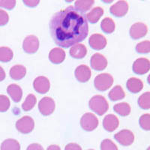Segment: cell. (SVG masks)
Masks as SVG:
<instances>
[{
	"label": "cell",
	"instance_id": "obj_21",
	"mask_svg": "<svg viewBox=\"0 0 150 150\" xmlns=\"http://www.w3.org/2000/svg\"><path fill=\"white\" fill-rule=\"evenodd\" d=\"M69 53L73 58L80 59L85 57L87 53V49L84 45H75L71 48Z\"/></svg>",
	"mask_w": 150,
	"mask_h": 150
},
{
	"label": "cell",
	"instance_id": "obj_28",
	"mask_svg": "<svg viewBox=\"0 0 150 150\" xmlns=\"http://www.w3.org/2000/svg\"><path fill=\"white\" fill-rule=\"evenodd\" d=\"M14 53L8 47H0V62H8L13 59Z\"/></svg>",
	"mask_w": 150,
	"mask_h": 150
},
{
	"label": "cell",
	"instance_id": "obj_17",
	"mask_svg": "<svg viewBox=\"0 0 150 150\" xmlns=\"http://www.w3.org/2000/svg\"><path fill=\"white\" fill-rule=\"evenodd\" d=\"M65 52L62 48L55 47L49 53V59L53 64H60L65 60Z\"/></svg>",
	"mask_w": 150,
	"mask_h": 150
},
{
	"label": "cell",
	"instance_id": "obj_15",
	"mask_svg": "<svg viewBox=\"0 0 150 150\" xmlns=\"http://www.w3.org/2000/svg\"><path fill=\"white\" fill-rule=\"evenodd\" d=\"M75 77L80 83H86L91 78V70L86 65H79L74 71Z\"/></svg>",
	"mask_w": 150,
	"mask_h": 150
},
{
	"label": "cell",
	"instance_id": "obj_40",
	"mask_svg": "<svg viewBox=\"0 0 150 150\" xmlns=\"http://www.w3.org/2000/svg\"><path fill=\"white\" fill-rule=\"evenodd\" d=\"M5 72L3 68L0 66V81L5 80Z\"/></svg>",
	"mask_w": 150,
	"mask_h": 150
},
{
	"label": "cell",
	"instance_id": "obj_32",
	"mask_svg": "<svg viewBox=\"0 0 150 150\" xmlns=\"http://www.w3.org/2000/svg\"><path fill=\"white\" fill-rule=\"evenodd\" d=\"M139 124L142 129L145 131H150V114L145 113L142 115L139 120Z\"/></svg>",
	"mask_w": 150,
	"mask_h": 150
},
{
	"label": "cell",
	"instance_id": "obj_34",
	"mask_svg": "<svg viewBox=\"0 0 150 150\" xmlns=\"http://www.w3.org/2000/svg\"><path fill=\"white\" fill-rule=\"evenodd\" d=\"M101 150H118V147L111 140L105 139L101 143Z\"/></svg>",
	"mask_w": 150,
	"mask_h": 150
},
{
	"label": "cell",
	"instance_id": "obj_9",
	"mask_svg": "<svg viewBox=\"0 0 150 150\" xmlns=\"http://www.w3.org/2000/svg\"><path fill=\"white\" fill-rule=\"evenodd\" d=\"M39 48V40L35 35L26 37L23 43V49L27 53H35Z\"/></svg>",
	"mask_w": 150,
	"mask_h": 150
},
{
	"label": "cell",
	"instance_id": "obj_39",
	"mask_svg": "<svg viewBox=\"0 0 150 150\" xmlns=\"http://www.w3.org/2000/svg\"><path fill=\"white\" fill-rule=\"evenodd\" d=\"M26 150H45L42 146L38 143H32L27 147Z\"/></svg>",
	"mask_w": 150,
	"mask_h": 150
},
{
	"label": "cell",
	"instance_id": "obj_26",
	"mask_svg": "<svg viewBox=\"0 0 150 150\" xmlns=\"http://www.w3.org/2000/svg\"><path fill=\"white\" fill-rule=\"evenodd\" d=\"M1 150H21V145L14 139H7L1 144Z\"/></svg>",
	"mask_w": 150,
	"mask_h": 150
},
{
	"label": "cell",
	"instance_id": "obj_11",
	"mask_svg": "<svg viewBox=\"0 0 150 150\" xmlns=\"http://www.w3.org/2000/svg\"><path fill=\"white\" fill-rule=\"evenodd\" d=\"M128 4L126 1H118L117 2L112 5L110 8V11L115 17H124L128 11Z\"/></svg>",
	"mask_w": 150,
	"mask_h": 150
},
{
	"label": "cell",
	"instance_id": "obj_1",
	"mask_svg": "<svg viewBox=\"0 0 150 150\" xmlns=\"http://www.w3.org/2000/svg\"><path fill=\"white\" fill-rule=\"evenodd\" d=\"M52 38L59 46L68 48L83 41L89 33L86 16L73 6L54 14L50 21Z\"/></svg>",
	"mask_w": 150,
	"mask_h": 150
},
{
	"label": "cell",
	"instance_id": "obj_23",
	"mask_svg": "<svg viewBox=\"0 0 150 150\" xmlns=\"http://www.w3.org/2000/svg\"><path fill=\"white\" fill-rule=\"evenodd\" d=\"M108 97L111 101H116L122 100L125 97V93L121 86H116L113 87L108 94Z\"/></svg>",
	"mask_w": 150,
	"mask_h": 150
},
{
	"label": "cell",
	"instance_id": "obj_35",
	"mask_svg": "<svg viewBox=\"0 0 150 150\" xmlns=\"http://www.w3.org/2000/svg\"><path fill=\"white\" fill-rule=\"evenodd\" d=\"M16 1L14 0H2L0 1V8H6L8 10H12L15 7Z\"/></svg>",
	"mask_w": 150,
	"mask_h": 150
},
{
	"label": "cell",
	"instance_id": "obj_30",
	"mask_svg": "<svg viewBox=\"0 0 150 150\" xmlns=\"http://www.w3.org/2000/svg\"><path fill=\"white\" fill-rule=\"evenodd\" d=\"M138 105L141 109L149 110L150 109V92H146L142 94L139 97Z\"/></svg>",
	"mask_w": 150,
	"mask_h": 150
},
{
	"label": "cell",
	"instance_id": "obj_5",
	"mask_svg": "<svg viewBox=\"0 0 150 150\" xmlns=\"http://www.w3.org/2000/svg\"><path fill=\"white\" fill-rule=\"evenodd\" d=\"M35 127V122L30 116H25L17 120L16 122V128L17 131L22 134H29L33 131Z\"/></svg>",
	"mask_w": 150,
	"mask_h": 150
},
{
	"label": "cell",
	"instance_id": "obj_20",
	"mask_svg": "<svg viewBox=\"0 0 150 150\" xmlns=\"http://www.w3.org/2000/svg\"><path fill=\"white\" fill-rule=\"evenodd\" d=\"M10 77L14 80H20L25 77L26 68L21 65H16L10 69Z\"/></svg>",
	"mask_w": 150,
	"mask_h": 150
},
{
	"label": "cell",
	"instance_id": "obj_10",
	"mask_svg": "<svg viewBox=\"0 0 150 150\" xmlns=\"http://www.w3.org/2000/svg\"><path fill=\"white\" fill-rule=\"evenodd\" d=\"M132 69L136 74H146L150 70V61L146 58L137 59L134 62Z\"/></svg>",
	"mask_w": 150,
	"mask_h": 150
},
{
	"label": "cell",
	"instance_id": "obj_25",
	"mask_svg": "<svg viewBox=\"0 0 150 150\" xmlns=\"http://www.w3.org/2000/svg\"><path fill=\"white\" fill-rule=\"evenodd\" d=\"M94 3H95V1L93 0H78L75 2L74 8L79 11L83 13L89 11L92 7Z\"/></svg>",
	"mask_w": 150,
	"mask_h": 150
},
{
	"label": "cell",
	"instance_id": "obj_13",
	"mask_svg": "<svg viewBox=\"0 0 150 150\" xmlns=\"http://www.w3.org/2000/svg\"><path fill=\"white\" fill-rule=\"evenodd\" d=\"M33 87L37 92L40 94H45L50 90V83L47 77L40 76L35 79L33 82Z\"/></svg>",
	"mask_w": 150,
	"mask_h": 150
},
{
	"label": "cell",
	"instance_id": "obj_14",
	"mask_svg": "<svg viewBox=\"0 0 150 150\" xmlns=\"http://www.w3.org/2000/svg\"><path fill=\"white\" fill-rule=\"evenodd\" d=\"M91 67L94 70L103 71L108 66V60L103 55L100 53H95L91 57Z\"/></svg>",
	"mask_w": 150,
	"mask_h": 150
},
{
	"label": "cell",
	"instance_id": "obj_12",
	"mask_svg": "<svg viewBox=\"0 0 150 150\" xmlns=\"http://www.w3.org/2000/svg\"><path fill=\"white\" fill-rule=\"evenodd\" d=\"M89 44L92 49L96 50H103L108 44L106 38L101 34H93L90 36Z\"/></svg>",
	"mask_w": 150,
	"mask_h": 150
},
{
	"label": "cell",
	"instance_id": "obj_3",
	"mask_svg": "<svg viewBox=\"0 0 150 150\" xmlns=\"http://www.w3.org/2000/svg\"><path fill=\"white\" fill-rule=\"evenodd\" d=\"M112 83H113V78H112V75L107 73L98 74V76H96L95 80H94L95 87L98 90L101 91V92L108 90L112 86Z\"/></svg>",
	"mask_w": 150,
	"mask_h": 150
},
{
	"label": "cell",
	"instance_id": "obj_22",
	"mask_svg": "<svg viewBox=\"0 0 150 150\" xmlns=\"http://www.w3.org/2000/svg\"><path fill=\"white\" fill-rule=\"evenodd\" d=\"M104 14V10L100 7H96L92 8L88 14H86L87 21H89L91 23H96L100 20Z\"/></svg>",
	"mask_w": 150,
	"mask_h": 150
},
{
	"label": "cell",
	"instance_id": "obj_2",
	"mask_svg": "<svg viewBox=\"0 0 150 150\" xmlns=\"http://www.w3.org/2000/svg\"><path fill=\"white\" fill-rule=\"evenodd\" d=\"M89 108L99 116H103L109 109V104L105 98L102 96H95L89 102Z\"/></svg>",
	"mask_w": 150,
	"mask_h": 150
},
{
	"label": "cell",
	"instance_id": "obj_24",
	"mask_svg": "<svg viewBox=\"0 0 150 150\" xmlns=\"http://www.w3.org/2000/svg\"><path fill=\"white\" fill-rule=\"evenodd\" d=\"M113 110L116 113L121 116H127L131 113V106L126 102L119 103L117 104H115L113 107Z\"/></svg>",
	"mask_w": 150,
	"mask_h": 150
},
{
	"label": "cell",
	"instance_id": "obj_44",
	"mask_svg": "<svg viewBox=\"0 0 150 150\" xmlns=\"http://www.w3.org/2000/svg\"><path fill=\"white\" fill-rule=\"evenodd\" d=\"M89 150H94V149H89Z\"/></svg>",
	"mask_w": 150,
	"mask_h": 150
},
{
	"label": "cell",
	"instance_id": "obj_16",
	"mask_svg": "<svg viewBox=\"0 0 150 150\" xmlns=\"http://www.w3.org/2000/svg\"><path fill=\"white\" fill-rule=\"evenodd\" d=\"M119 125H120V121L115 115H107L103 120V126L104 129L109 132L115 131L119 127Z\"/></svg>",
	"mask_w": 150,
	"mask_h": 150
},
{
	"label": "cell",
	"instance_id": "obj_7",
	"mask_svg": "<svg viewBox=\"0 0 150 150\" xmlns=\"http://www.w3.org/2000/svg\"><path fill=\"white\" fill-rule=\"evenodd\" d=\"M55 101L50 97H45L41 99L38 104V109L43 116H50L55 110Z\"/></svg>",
	"mask_w": 150,
	"mask_h": 150
},
{
	"label": "cell",
	"instance_id": "obj_38",
	"mask_svg": "<svg viewBox=\"0 0 150 150\" xmlns=\"http://www.w3.org/2000/svg\"><path fill=\"white\" fill-rule=\"evenodd\" d=\"M23 2L26 6H28V7L33 8L35 7V6H37V5H38L39 1H38V0H31V1L30 0H29V1H27V0H24Z\"/></svg>",
	"mask_w": 150,
	"mask_h": 150
},
{
	"label": "cell",
	"instance_id": "obj_36",
	"mask_svg": "<svg viewBox=\"0 0 150 150\" xmlns=\"http://www.w3.org/2000/svg\"><path fill=\"white\" fill-rule=\"evenodd\" d=\"M9 21V16L6 11L0 9V26H3L8 23Z\"/></svg>",
	"mask_w": 150,
	"mask_h": 150
},
{
	"label": "cell",
	"instance_id": "obj_42",
	"mask_svg": "<svg viewBox=\"0 0 150 150\" xmlns=\"http://www.w3.org/2000/svg\"><path fill=\"white\" fill-rule=\"evenodd\" d=\"M147 82H148V83L150 85V74L149 75L148 77H147Z\"/></svg>",
	"mask_w": 150,
	"mask_h": 150
},
{
	"label": "cell",
	"instance_id": "obj_41",
	"mask_svg": "<svg viewBox=\"0 0 150 150\" xmlns=\"http://www.w3.org/2000/svg\"><path fill=\"white\" fill-rule=\"evenodd\" d=\"M47 150H61V149L57 145H50Z\"/></svg>",
	"mask_w": 150,
	"mask_h": 150
},
{
	"label": "cell",
	"instance_id": "obj_6",
	"mask_svg": "<svg viewBox=\"0 0 150 150\" xmlns=\"http://www.w3.org/2000/svg\"><path fill=\"white\" fill-rule=\"evenodd\" d=\"M114 138L118 143L124 146H129L134 141V135L130 130L124 129L114 135Z\"/></svg>",
	"mask_w": 150,
	"mask_h": 150
},
{
	"label": "cell",
	"instance_id": "obj_8",
	"mask_svg": "<svg viewBox=\"0 0 150 150\" xmlns=\"http://www.w3.org/2000/svg\"><path fill=\"white\" fill-rule=\"evenodd\" d=\"M148 33V27L145 23L141 22L136 23L131 26L129 31V34L131 38L137 40L142 38Z\"/></svg>",
	"mask_w": 150,
	"mask_h": 150
},
{
	"label": "cell",
	"instance_id": "obj_31",
	"mask_svg": "<svg viewBox=\"0 0 150 150\" xmlns=\"http://www.w3.org/2000/svg\"><path fill=\"white\" fill-rule=\"evenodd\" d=\"M136 51L138 53H150V41H143L138 43L136 46Z\"/></svg>",
	"mask_w": 150,
	"mask_h": 150
},
{
	"label": "cell",
	"instance_id": "obj_43",
	"mask_svg": "<svg viewBox=\"0 0 150 150\" xmlns=\"http://www.w3.org/2000/svg\"><path fill=\"white\" fill-rule=\"evenodd\" d=\"M146 150H150V146H149V147H148V148H147V149H146Z\"/></svg>",
	"mask_w": 150,
	"mask_h": 150
},
{
	"label": "cell",
	"instance_id": "obj_37",
	"mask_svg": "<svg viewBox=\"0 0 150 150\" xmlns=\"http://www.w3.org/2000/svg\"><path fill=\"white\" fill-rule=\"evenodd\" d=\"M65 150H82V148L77 143H68V145H66Z\"/></svg>",
	"mask_w": 150,
	"mask_h": 150
},
{
	"label": "cell",
	"instance_id": "obj_4",
	"mask_svg": "<svg viewBox=\"0 0 150 150\" xmlns=\"http://www.w3.org/2000/svg\"><path fill=\"white\" fill-rule=\"evenodd\" d=\"M80 125L86 131H92L98 125V120L92 112H86L80 119Z\"/></svg>",
	"mask_w": 150,
	"mask_h": 150
},
{
	"label": "cell",
	"instance_id": "obj_33",
	"mask_svg": "<svg viewBox=\"0 0 150 150\" xmlns=\"http://www.w3.org/2000/svg\"><path fill=\"white\" fill-rule=\"evenodd\" d=\"M11 105L10 100L6 96L0 95V112H5L9 109Z\"/></svg>",
	"mask_w": 150,
	"mask_h": 150
},
{
	"label": "cell",
	"instance_id": "obj_19",
	"mask_svg": "<svg viewBox=\"0 0 150 150\" xmlns=\"http://www.w3.org/2000/svg\"><path fill=\"white\" fill-rule=\"evenodd\" d=\"M7 92L14 102L18 103L21 101L23 96V91L20 86L17 84H11L8 86Z\"/></svg>",
	"mask_w": 150,
	"mask_h": 150
},
{
	"label": "cell",
	"instance_id": "obj_27",
	"mask_svg": "<svg viewBox=\"0 0 150 150\" xmlns=\"http://www.w3.org/2000/svg\"><path fill=\"white\" fill-rule=\"evenodd\" d=\"M101 28L103 32L105 33H112L115 30V23L112 19L110 17H106L101 21Z\"/></svg>",
	"mask_w": 150,
	"mask_h": 150
},
{
	"label": "cell",
	"instance_id": "obj_18",
	"mask_svg": "<svg viewBox=\"0 0 150 150\" xmlns=\"http://www.w3.org/2000/svg\"><path fill=\"white\" fill-rule=\"evenodd\" d=\"M126 86L131 93H138L143 89V83L141 80L136 77H131L127 81Z\"/></svg>",
	"mask_w": 150,
	"mask_h": 150
},
{
	"label": "cell",
	"instance_id": "obj_29",
	"mask_svg": "<svg viewBox=\"0 0 150 150\" xmlns=\"http://www.w3.org/2000/svg\"><path fill=\"white\" fill-rule=\"evenodd\" d=\"M36 102H37V99L35 96L33 94H29L26 98L24 102L23 103L22 109L26 112L31 110L35 107Z\"/></svg>",
	"mask_w": 150,
	"mask_h": 150
}]
</instances>
